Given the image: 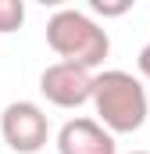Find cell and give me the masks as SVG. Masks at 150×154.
<instances>
[{"instance_id": "1", "label": "cell", "mask_w": 150, "mask_h": 154, "mask_svg": "<svg viewBox=\"0 0 150 154\" xmlns=\"http://www.w3.org/2000/svg\"><path fill=\"white\" fill-rule=\"evenodd\" d=\"M93 108H97V122L107 133H140L150 115V100H147L143 82L132 72H122V68L97 72Z\"/></svg>"}, {"instance_id": "2", "label": "cell", "mask_w": 150, "mask_h": 154, "mask_svg": "<svg viewBox=\"0 0 150 154\" xmlns=\"http://www.w3.org/2000/svg\"><path fill=\"white\" fill-rule=\"evenodd\" d=\"M46 47L68 61V65H79L86 72L100 68L104 57L111 54V36L107 29H100L89 14L75 11V7H61L50 14L46 22Z\"/></svg>"}, {"instance_id": "3", "label": "cell", "mask_w": 150, "mask_h": 154, "mask_svg": "<svg viewBox=\"0 0 150 154\" xmlns=\"http://www.w3.org/2000/svg\"><path fill=\"white\" fill-rule=\"evenodd\" d=\"M0 136L14 154H36L46 147L50 136V122L43 115V108L32 100H14L4 108L0 115Z\"/></svg>"}, {"instance_id": "4", "label": "cell", "mask_w": 150, "mask_h": 154, "mask_svg": "<svg viewBox=\"0 0 150 154\" xmlns=\"http://www.w3.org/2000/svg\"><path fill=\"white\" fill-rule=\"evenodd\" d=\"M93 72L68 65V61H54L43 68L39 75V93L54 104V108H82L86 100H93Z\"/></svg>"}, {"instance_id": "5", "label": "cell", "mask_w": 150, "mask_h": 154, "mask_svg": "<svg viewBox=\"0 0 150 154\" xmlns=\"http://www.w3.org/2000/svg\"><path fill=\"white\" fill-rule=\"evenodd\" d=\"M57 154H118V143L97 118H72L57 133Z\"/></svg>"}, {"instance_id": "6", "label": "cell", "mask_w": 150, "mask_h": 154, "mask_svg": "<svg viewBox=\"0 0 150 154\" xmlns=\"http://www.w3.org/2000/svg\"><path fill=\"white\" fill-rule=\"evenodd\" d=\"M25 22V4L22 0H0V32H18Z\"/></svg>"}, {"instance_id": "7", "label": "cell", "mask_w": 150, "mask_h": 154, "mask_svg": "<svg viewBox=\"0 0 150 154\" xmlns=\"http://www.w3.org/2000/svg\"><path fill=\"white\" fill-rule=\"evenodd\" d=\"M89 11L100 18H118V14L132 11V0H89Z\"/></svg>"}, {"instance_id": "8", "label": "cell", "mask_w": 150, "mask_h": 154, "mask_svg": "<svg viewBox=\"0 0 150 154\" xmlns=\"http://www.w3.org/2000/svg\"><path fill=\"white\" fill-rule=\"evenodd\" d=\"M140 72H143V75L150 79V43L143 47V50H140Z\"/></svg>"}, {"instance_id": "9", "label": "cell", "mask_w": 150, "mask_h": 154, "mask_svg": "<svg viewBox=\"0 0 150 154\" xmlns=\"http://www.w3.org/2000/svg\"><path fill=\"white\" fill-rule=\"evenodd\" d=\"M129 154H150V151H129Z\"/></svg>"}]
</instances>
